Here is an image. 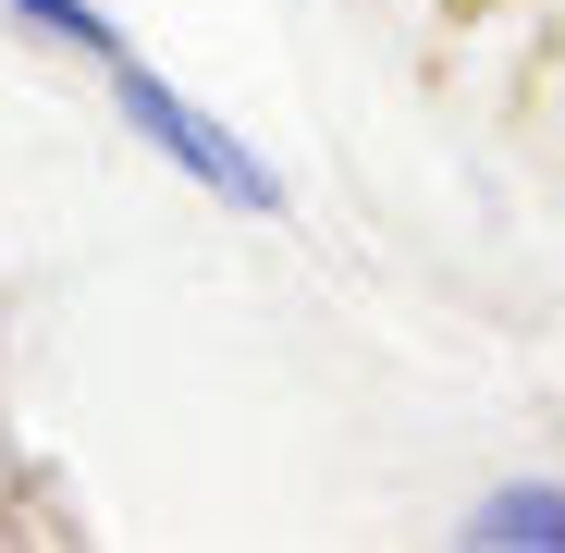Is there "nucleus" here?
<instances>
[{
    "label": "nucleus",
    "instance_id": "obj_3",
    "mask_svg": "<svg viewBox=\"0 0 565 553\" xmlns=\"http://www.w3.org/2000/svg\"><path fill=\"white\" fill-rule=\"evenodd\" d=\"M13 13H25V25H50V38H74V50H124L99 13H86V0H13Z\"/></svg>",
    "mask_w": 565,
    "mask_h": 553
},
{
    "label": "nucleus",
    "instance_id": "obj_1",
    "mask_svg": "<svg viewBox=\"0 0 565 553\" xmlns=\"http://www.w3.org/2000/svg\"><path fill=\"white\" fill-rule=\"evenodd\" d=\"M124 124H136V136H148L160 160H184L198 184H222L234 210H282V184H270V160H258V148H234V136H222L210 111H184L172 86H160V74H136V62H124Z\"/></svg>",
    "mask_w": 565,
    "mask_h": 553
},
{
    "label": "nucleus",
    "instance_id": "obj_2",
    "mask_svg": "<svg viewBox=\"0 0 565 553\" xmlns=\"http://www.w3.org/2000/svg\"><path fill=\"white\" fill-rule=\"evenodd\" d=\"M467 541H504V553H565V492L553 480H516V492H492L480 504V529Z\"/></svg>",
    "mask_w": 565,
    "mask_h": 553
}]
</instances>
